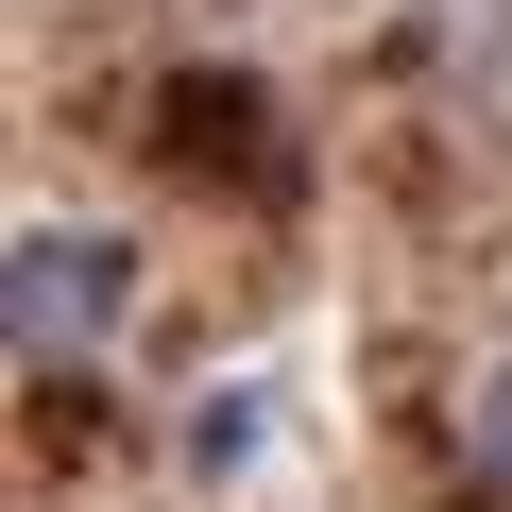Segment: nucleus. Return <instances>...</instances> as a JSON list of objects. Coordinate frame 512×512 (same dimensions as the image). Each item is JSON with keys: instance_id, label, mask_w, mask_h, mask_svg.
<instances>
[{"instance_id": "7ed1b4c3", "label": "nucleus", "mask_w": 512, "mask_h": 512, "mask_svg": "<svg viewBox=\"0 0 512 512\" xmlns=\"http://www.w3.org/2000/svg\"><path fill=\"white\" fill-rule=\"evenodd\" d=\"M478 461H495V495H512V359L478 376Z\"/></svg>"}, {"instance_id": "f257e3e1", "label": "nucleus", "mask_w": 512, "mask_h": 512, "mask_svg": "<svg viewBox=\"0 0 512 512\" xmlns=\"http://www.w3.org/2000/svg\"><path fill=\"white\" fill-rule=\"evenodd\" d=\"M137 308V239L120 222H18V256H0V342H18V376H86Z\"/></svg>"}, {"instance_id": "f03ea898", "label": "nucleus", "mask_w": 512, "mask_h": 512, "mask_svg": "<svg viewBox=\"0 0 512 512\" xmlns=\"http://www.w3.org/2000/svg\"><path fill=\"white\" fill-rule=\"evenodd\" d=\"M427 35H444L461 69H512V0H427Z\"/></svg>"}]
</instances>
